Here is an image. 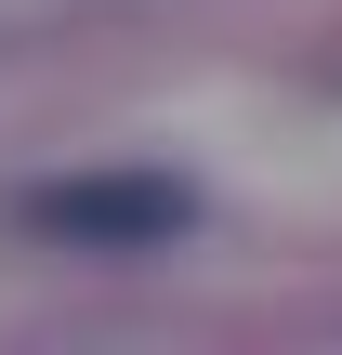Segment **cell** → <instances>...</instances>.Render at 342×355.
I'll list each match as a JSON object with an SVG mask.
<instances>
[{
	"label": "cell",
	"mask_w": 342,
	"mask_h": 355,
	"mask_svg": "<svg viewBox=\"0 0 342 355\" xmlns=\"http://www.w3.org/2000/svg\"><path fill=\"white\" fill-rule=\"evenodd\" d=\"M13 224L53 237V250H171L198 224V198L171 171H66V184H26Z\"/></svg>",
	"instance_id": "1"
}]
</instances>
